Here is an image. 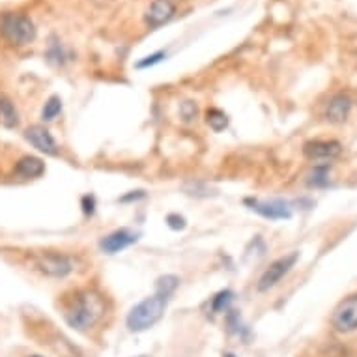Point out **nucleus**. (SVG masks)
Listing matches in <instances>:
<instances>
[{"mask_svg": "<svg viewBox=\"0 0 357 357\" xmlns=\"http://www.w3.org/2000/svg\"><path fill=\"white\" fill-rule=\"evenodd\" d=\"M103 314V301L94 292H79L66 311V320L71 327L84 331L92 327Z\"/></svg>", "mask_w": 357, "mask_h": 357, "instance_id": "nucleus-1", "label": "nucleus"}, {"mask_svg": "<svg viewBox=\"0 0 357 357\" xmlns=\"http://www.w3.org/2000/svg\"><path fill=\"white\" fill-rule=\"evenodd\" d=\"M167 295L156 294L152 298H146L138 305L131 309V313L127 314V327L135 333L146 331L152 326H156L159 320L163 318L165 309H167Z\"/></svg>", "mask_w": 357, "mask_h": 357, "instance_id": "nucleus-2", "label": "nucleus"}, {"mask_svg": "<svg viewBox=\"0 0 357 357\" xmlns=\"http://www.w3.org/2000/svg\"><path fill=\"white\" fill-rule=\"evenodd\" d=\"M0 34L10 45L15 47H25L36 39V25L32 23L30 17L21 15V13H6L0 19Z\"/></svg>", "mask_w": 357, "mask_h": 357, "instance_id": "nucleus-3", "label": "nucleus"}, {"mask_svg": "<svg viewBox=\"0 0 357 357\" xmlns=\"http://www.w3.org/2000/svg\"><path fill=\"white\" fill-rule=\"evenodd\" d=\"M32 266L42 275L53 277V279H64V277H68L71 271L75 270V264H73V260L68 255L53 251L36 255V257L32 258Z\"/></svg>", "mask_w": 357, "mask_h": 357, "instance_id": "nucleus-4", "label": "nucleus"}, {"mask_svg": "<svg viewBox=\"0 0 357 357\" xmlns=\"http://www.w3.org/2000/svg\"><path fill=\"white\" fill-rule=\"evenodd\" d=\"M298 258H300L298 253H290V255H284V257L277 258L275 262H271L270 268L264 271L262 277H260V281H258V290H260V292H268L270 289H273L277 282H281L282 277L286 275V273L294 268L295 262H298Z\"/></svg>", "mask_w": 357, "mask_h": 357, "instance_id": "nucleus-5", "label": "nucleus"}, {"mask_svg": "<svg viewBox=\"0 0 357 357\" xmlns=\"http://www.w3.org/2000/svg\"><path fill=\"white\" fill-rule=\"evenodd\" d=\"M331 324L340 333H350L357 329V295H350L338 303L333 311Z\"/></svg>", "mask_w": 357, "mask_h": 357, "instance_id": "nucleus-6", "label": "nucleus"}, {"mask_svg": "<svg viewBox=\"0 0 357 357\" xmlns=\"http://www.w3.org/2000/svg\"><path fill=\"white\" fill-rule=\"evenodd\" d=\"M247 206H251L253 212L262 215L266 219L277 221V219H290L292 217V210L284 201H257V199H247L245 201Z\"/></svg>", "mask_w": 357, "mask_h": 357, "instance_id": "nucleus-7", "label": "nucleus"}, {"mask_svg": "<svg viewBox=\"0 0 357 357\" xmlns=\"http://www.w3.org/2000/svg\"><path fill=\"white\" fill-rule=\"evenodd\" d=\"M25 138L36 148V150L42 152V154H47V156H57L58 154L57 140L51 135V131L47 127L30 126L25 131Z\"/></svg>", "mask_w": 357, "mask_h": 357, "instance_id": "nucleus-8", "label": "nucleus"}, {"mask_svg": "<svg viewBox=\"0 0 357 357\" xmlns=\"http://www.w3.org/2000/svg\"><path fill=\"white\" fill-rule=\"evenodd\" d=\"M340 145L337 140H311L303 146V156L311 161H331L340 154Z\"/></svg>", "mask_w": 357, "mask_h": 357, "instance_id": "nucleus-9", "label": "nucleus"}, {"mask_svg": "<svg viewBox=\"0 0 357 357\" xmlns=\"http://www.w3.org/2000/svg\"><path fill=\"white\" fill-rule=\"evenodd\" d=\"M138 239V234L127 230V228H122V230H116L113 234H109L107 238L101 239V251L107 253V255H116V253L124 251L129 245H133Z\"/></svg>", "mask_w": 357, "mask_h": 357, "instance_id": "nucleus-10", "label": "nucleus"}, {"mask_svg": "<svg viewBox=\"0 0 357 357\" xmlns=\"http://www.w3.org/2000/svg\"><path fill=\"white\" fill-rule=\"evenodd\" d=\"M176 8L170 0H154L146 12V23L152 26V28H157V26L169 23L172 17H174Z\"/></svg>", "mask_w": 357, "mask_h": 357, "instance_id": "nucleus-11", "label": "nucleus"}, {"mask_svg": "<svg viewBox=\"0 0 357 357\" xmlns=\"http://www.w3.org/2000/svg\"><path fill=\"white\" fill-rule=\"evenodd\" d=\"M351 113V100L346 94L333 95L326 107V118L331 124H345Z\"/></svg>", "mask_w": 357, "mask_h": 357, "instance_id": "nucleus-12", "label": "nucleus"}, {"mask_svg": "<svg viewBox=\"0 0 357 357\" xmlns=\"http://www.w3.org/2000/svg\"><path fill=\"white\" fill-rule=\"evenodd\" d=\"M45 172V163L39 159V157L34 156H25L21 157L17 165H15V174L19 178H25V180H34V178H39V176Z\"/></svg>", "mask_w": 357, "mask_h": 357, "instance_id": "nucleus-13", "label": "nucleus"}, {"mask_svg": "<svg viewBox=\"0 0 357 357\" xmlns=\"http://www.w3.org/2000/svg\"><path fill=\"white\" fill-rule=\"evenodd\" d=\"M0 124L8 129H15L19 126V113L10 98L0 94Z\"/></svg>", "mask_w": 357, "mask_h": 357, "instance_id": "nucleus-14", "label": "nucleus"}, {"mask_svg": "<svg viewBox=\"0 0 357 357\" xmlns=\"http://www.w3.org/2000/svg\"><path fill=\"white\" fill-rule=\"evenodd\" d=\"M45 58H47V62L53 64V66H62L66 60H69L68 53H66V49L62 47V44H60V42L55 38V36L51 38L49 49H47V55H45Z\"/></svg>", "mask_w": 357, "mask_h": 357, "instance_id": "nucleus-15", "label": "nucleus"}, {"mask_svg": "<svg viewBox=\"0 0 357 357\" xmlns=\"http://www.w3.org/2000/svg\"><path fill=\"white\" fill-rule=\"evenodd\" d=\"M206 122L213 131H223L228 126V116L221 109H210L206 113Z\"/></svg>", "mask_w": 357, "mask_h": 357, "instance_id": "nucleus-16", "label": "nucleus"}, {"mask_svg": "<svg viewBox=\"0 0 357 357\" xmlns=\"http://www.w3.org/2000/svg\"><path fill=\"white\" fill-rule=\"evenodd\" d=\"M62 111V100L58 98V95H51L49 100L45 101V107L44 111H42V118L45 122H51V120H55L60 114Z\"/></svg>", "mask_w": 357, "mask_h": 357, "instance_id": "nucleus-17", "label": "nucleus"}, {"mask_svg": "<svg viewBox=\"0 0 357 357\" xmlns=\"http://www.w3.org/2000/svg\"><path fill=\"white\" fill-rule=\"evenodd\" d=\"M178 284H180V279L176 275H165V277H159L157 279V294L161 295H167L169 298L176 289H178Z\"/></svg>", "mask_w": 357, "mask_h": 357, "instance_id": "nucleus-18", "label": "nucleus"}, {"mask_svg": "<svg viewBox=\"0 0 357 357\" xmlns=\"http://www.w3.org/2000/svg\"><path fill=\"white\" fill-rule=\"evenodd\" d=\"M327 182H329V169L327 167H316L313 174H311L309 185L322 187V185H327Z\"/></svg>", "mask_w": 357, "mask_h": 357, "instance_id": "nucleus-19", "label": "nucleus"}, {"mask_svg": "<svg viewBox=\"0 0 357 357\" xmlns=\"http://www.w3.org/2000/svg\"><path fill=\"white\" fill-rule=\"evenodd\" d=\"M180 114H182V118L185 122L196 120V116H199V105H196V101H183L182 105H180Z\"/></svg>", "mask_w": 357, "mask_h": 357, "instance_id": "nucleus-20", "label": "nucleus"}, {"mask_svg": "<svg viewBox=\"0 0 357 357\" xmlns=\"http://www.w3.org/2000/svg\"><path fill=\"white\" fill-rule=\"evenodd\" d=\"M232 298H234V294H232L230 290H225V292H219V294L213 298V311L215 313H219V311H225L226 307H228V303L232 301Z\"/></svg>", "mask_w": 357, "mask_h": 357, "instance_id": "nucleus-21", "label": "nucleus"}, {"mask_svg": "<svg viewBox=\"0 0 357 357\" xmlns=\"http://www.w3.org/2000/svg\"><path fill=\"white\" fill-rule=\"evenodd\" d=\"M163 58H165V53L163 51H159V53H156V55H150V57H146L145 60H140V62L137 64V68H148V66H156V64L161 62Z\"/></svg>", "mask_w": 357, "mask_h": 357, "instance_id": "nucleus-22", "label": "nucleus"}, {"mask_svg": "<svg viewBox=\"0 0 357 357\" xmlns=\"http://www.w3.org/2000/svg\"><path fill=\"white\" fill-rule=\"evenodd\" d=\"M167 223H169L170 228H174V230H182V228H185V219H183L182 215H176V213H172V215L167 217Z\"/></svg>", "mask_w": 357, "mask_h": 357, "instance_id": "nucleus-23", "label": "nucleus"}, {"mask_svg": "<svg viewBox=\"0 0 357 357\" xmlns=\"http://www.w3.org/2000/svg\"><path fill=\"white\" fill-rule=\"evenodd\" d=\"M32 357H39V356H32Z\"/></svg>", "mask_w": 357, "mask_h": 357, "instance_id": "nucleus-24", "label": "nucleus"}]
</instances>
